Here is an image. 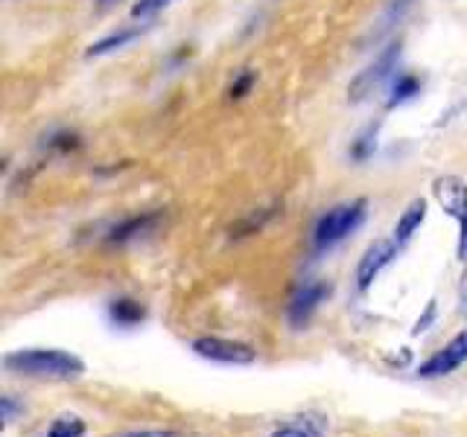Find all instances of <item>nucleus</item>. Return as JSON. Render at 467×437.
<instances>
[{
  "instance_id": "f257e3e1",
  "label": "nucleus",
  "mask_w": 467,
  "mask_h": 437,
  "mask_svg": "<svg viewBox=\"0 0 467 437\" xmlns=\"http://www.w3.org/2000/svg\"><path fill=\"white\" fill-rule=\"evenodd\" d=\"M4 368L9 373L29 376V379H47V382H73L85 373V361L67 350L56 347H29L15 350L4 356Z\"/></svg>"
},
{
  "instance_id": "f03ea898",
  "label": "nucleus",
  "mask_w": 467,
  "mask_h": 437,
  "mask_svg": "<svg viewBox=\"0 0 467 437\" xmlns=\"http://www.w3.org/2000/svg\"><path fill=\"white\" fill-rule=\"evenodd\" d=\"M365 213H368V201H365V198H354V201H345V204H336V208H330L313 228L316 254L330 251V248L345 242L350 233H357L359 225L365 222Z\"/></svg>"
},
{
  "instance_id": "7ed1b4c3",
  "label": "nucleus",
  "mask_w": 467,
  "mask_h": 437,
  "mask_svg": "<svg viewBox=\"0 0 467 437\" xmlns=\"http://www.w3.org/2000/svg\"><path fill=\"white\" fill-rule=\"evenodd\" d=\"M432 196L450 218H456L459 225L456 254L459 259H467V181L459 178V175H438L432 181Z\"/></svg>"
},
{
  "instance_id": "20e7f679",
  "label": "nucleus",
  "mask_w": 467,
  "mask_h": 437,
  "mask_svg": "<svg viewBox=\"0 0 467 437\" xmlns=\"http://www.w3.org/2000/svg\"><path fill=\"white\" fill-rule=\"evenodd\" d=\"M400 53H403L400 41H391L389 47H386L383 53H379V56L374 58V62H371L368 67H365L354 82L348 85V99H350V102L368 99L379 85L394 76V70H398V62H400Z\"/></svg>"
},
{
  "instance_id": "39448f33",
  "label": "nucleus",
  "mask_w": 467,
  "mask_h": 437,
  "mask_svg": "<svg viewBox=\"0 0 467 437\" xmlns=\"http://www.w3.org/2000/svg\"><path fill=\"white\" fill-rule=\"evenodd\" d=\"M330 283L325 280H304L296 291H292L289 306H286V320L296 330H304L310 324V318L318 312V306L330 298Z\"/></svg>"
},
{
  "instance_id": "423d86ee",
  "label": "nucleus",
  "mask_w": 467,
  "mask_h": 437,
  "mask_svg": "<svg viewBox=\"0 0 467 437\" xmlns=\"http://www.w3.org/2000/svg\"><path fill=\"white\" fill-rule=\"evenodd\" d=\"M193 353L199 359H208L216 364H254L257 361L254 347H248L243 341L219 339V335H202V339H196Z\"/></svg>"
},
{
  "instance_id": "0eeeda50",
  "label": "nucleus",
  "mask_w": 467,
  "mask_h": 437,
  "mask_svg": "<svg viewBox=\"0 0 467 437\" xmlns=\"http://www.w3.org/2000/svg\"><path fill=\"white\" fill-rule=\"evenodd\" d=\"M464 361H467V330L452 335L438 353H432L427 361H423L418 368V376L420 379H441L452 371H459Z\"/></svg>"
},
{
  "instance_id": "6e6552de",
  "label": "nucleus",
  "mask_w": 467,
  "mask_h": 437,
  "mask_svg": "<svg viewBox=\"0 0 467 437\" xmlns=\"http://www.w3.org/2000/svg\"><path fill=\"white\" fill-rule=\"evenodd\" d=\"M398 242L394 239H377L368 251L362 254V259H359V266H357V286H359V291H365V289H371V283L379 277V271H383L389 262L398 257Z\"/></svg>"
},
{
  "instance_id": "1a4fd4ad",
  "label": "nucleus",
  "mask_w": 467,
  "mask_h": 437,
  "mask_svg": "<svg viewBox=\"0 0 467 437\" xmlns=\"http://www.w3.org/2000/svg\"><path fill=\"white\" fill-rule=\"evenodd\" d=\"M423 218H427V201L423 198H415L409 201V208L403 210V216L398 218V225H394V242H398L400 248L415 237V230L423 225Z\"/></svg>"
},
{
  "instance_id": "9d476101",
  "label": "nucleus",
  "mask_w": 467,
  "mask_h": 437,
  "mask_svg": "<svg viewBox=\"0 0 467 437\" xmlns=\"http://www.w3.org/2000/svg\"><path fill=\"white\" fill-rule=\"evenodd\" d=\"M109 315L117 327H138L140 320L146 318V310L131 298H117L109 303Z\"/></svg>"
},
{
  "instance_id": "9b49d317",
  "label": "nucleus",
  "mask_w": 467,
  "mask_h": 437,
  "mask_svg": "<svg viewBox=\"0 0 467 437\" xmlns=\"http://www.w3.org/2000/svg\"><path fill=\"white\" fill-rule=\"evenodd\" d=\"M140 33H143V26H129V29H120V33H111V36H106V38H99V41H94L91 47H88V58H94V56H106V53H114V50H120V47H126L129 41H135V38H140Z\"/></svg>"
},
{
  "instance_id": "f8f14e48",
  "label": "nucleus",
  "mask_w": 467,
  "mask_h": 437,
  "mask_svg": "<svg viewBox=\"0 0 467 437\" xmlns=\"http://www.w3.org/2000/svg\"><path fill=\"white\" fill-rule=\"evenodd\" d=\"M418 94H420V79L415 76V73H400V76L394 79V85H391L386 108H398V106H403V102L415 99Z\"/></svg>"
},
{
  "instance_id": "ddd939ff",
  "label": "nucleus",
  "mask_w": 467,
  "mask_h": 437,
  "mask_svg": "<svg viewBox=\"0 0 467 437\" xmlns=\"http://www.w3.org/2000/svg\"><path fill=\"white\" fill-rule=\"evenodd\" d=\"M155 222H158V216H155V213H150V216H135V218H129V222L117 225V228L109 233V239H111V242H126V239L143 237V233L150 230Z\"/></svg>"
},
{
  "instance_id": "4468645a",
  "label": "nucleus",
  "mask_w": 467,
  "mask_h": 437,
  "mask_svg": "<svg viewBox=\"0 0 467 437\" xmlns=\"http://www.w3.org/2000/svg\"><path fill=\"white\" fill-rule=\"evenodd\" d=\"M85 434V420L77 414H62L58 420H53V426L47 432V437H82Z\"/></svg>"
},
{
  "instance_id": "2eb2a0df",
  "label": "nucleus",
  "mask_w": 467,
  "mask_h": 437,
  "mask_svg": "<svg viewBox=\"0 0 467 437\" xmlns=\"http://www.w3.org/2000/svg\"><path fill=\"white\" fill-rule=\"evenodd\" d=\"M412 4H415V0H391V4L386 6V12H383V18H379L377 36H386L394 24H400V21H403V15H406L409 9H412Z\"/></svg>"
},
{
  "instance_id": "dca6fc26",
  "label": "nucleus",
  "mask_w": 467,
  "mask_h": 437,
  "mask_svg": "<svg viewBox=\"0 0 467 437\" xmlns=\"http://www.w3.org/2000/svg\"><path fill=\"white\" fill-rule=\"evenodd\" d=\"M377 152V128H365L362 135L350 143V158L357 160V164H362V160H368L371 155Z\"/></svg>"
},
{
  "instance_id": "f3484780",
  "label": "nucleus",
  "mask_w": 467,
  "mask_h": 437,
  "mask_svg": "<svg viewBox=\"0 0 467 437\" xmlns=\"http://www.w3.org/2000/svg\"><path fill=\"white\" fill-rule=\"evenodd\" d=\"M175 0H138L135 6H131V18L135 21H150V18H155L158 12H164L167 6H172Z\"/></svg>"
},
{
  "instance_id": "a211bd4d",
  "label": "nucleus",
  "mask_w": 467,
  "mask_h": 437,
  "mask_svg": "<svg viewBox=\"0 0 467 437\" xmlns=\"http://www.w3.org/2000/svg\"><path fill=\"white\" fill-rule=\"evenodd\" d=\"M254 70H243V73H237V79L231 82V87H228V97L231 99H243L248 91H252V85H254Z\"/></svg>"
},
{
  "instance_id": "6ab92c4d",
  "label": "nucleus",
  "mask_w": 467,
  "mask_h": 437,
  "mask_svg": "<svg viewBox=\"0 0 467 437\" xmlns=\"http://www.w3.org/2000/svg\"><path fill=\"white\" fill-rule=\"evenodd\" d=\"M435 320V300H430L427 303V312H423L420 318H418V324H415V330H412V335H420V332H427L430 330V324Z\"/></svg>"
},
{
  "instance_id": "aec40b11",
  "label": "nucleus",
  "mask_w": 467,
  "mask_h": 437,
  "mask_svg": "<svg viewBox=\"0 0 467 437\" xmlns=\"http://www.w3.org/2000/svg\"><path fill=\"white\" fill-rule=\"evenodd\" d=\"M272 437H313V432L304 426H281L277 432H272Z\"/></svg>"
},
{
  "instance_id": "412c9836",
  "label": "nucleus",
  "mask_w": 467,
  "mask_h": 437,
  "mask_svg": "<svg viewBox=\"0 0 467 437\" xmlns=\"http://www.w3.org/2000/svg\"><path fill=\"white\" fill-rule=\"evenodd\" d=\"M123 437H182V434L172 432V429H146V432H131Z\"/></svg>"
},
{
  "instance_id": "4be33fe9",
  "label": "nucleus",
  "mask_w": 467,
  "mask_h": 437,
  "mask_svg": "<svg viewBox=\"0 0 467 437\" xmlns=\"http://www.w3.org/2000/svg\"><path fill=\"white\" fill-rule=\"evenodd\" d=\"M15 414H18V405H15L12 397H4V426H9V422L15 420Z\"/></svg>"
},
{
  "instance_id": "5701e85b",
  "label": "nucleus",
  "mask_w": 467,
  "mask_h": 437,
  "mask_svg": "<svg viewBox=\"0 0 467 437\" xmlns=\"http://www.w3.org/2000/svg\"><path fill=\"white\" fill-rule=\"evenodd\" d=\"M94 4H97V9H114L120 0H94Z\"/></svg>"
}]
</instances>
